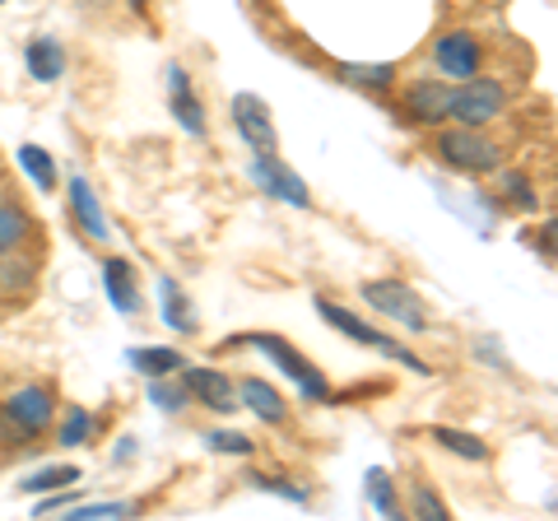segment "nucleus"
Wrapping results in <instances>:
<instances>
[{"label":"nucleus","mask_w":558,"mask_h":521,"mask_svg":"<svg viewBox=\"0 0 558 521\" xmlns=\"http://www.w3.org/2000/svg\"><path fill=\"white\" fill-rule=\"evenodd\" d=\"M252 182L266 191V196H275L279 205H293V210H307L312 205L307 182L279 159V154H252Z\"/></svg>","instance_id":"0eeeda50"},{"label":"nucleus","mask_w":558,"mask_h":521,"mask_svg":"<svg viewBox=\"0 0 558 521\" xmlns=\"http://www.w3.org/2000/svg\"><path fill=\"white\" fill-rule=\"evenodd\" d=\"M33 233V219L20 210V205L0 201V252H20V242Z\"/></svg>","instance_id":"a878e982"},{"label":"nucleus","mask_w":558,"mask_h":521,"mask_svg":"<svg viewBox=\"0 0 558 521\" xmlns=\"http://www.w3.org/2000/svg\"><path fill=\"white\" fill-rule=\"evenodd\" d=\"M400 108H405L410 121L418 126H442L451 112V80H414L400 94Z\"/></svg>","instance_id":"1a4fd4ad"},{"label":"nucleus","mask_w":558,"mask_h":521,"mask_svg":"<svg viewBox=\"0 0 558 521\" xmlns=\"http://www.w3.org/2000/svg\"><path fill=\"white\" fill-rule=\"evenodd\" d=\"M340 75L349 80V84H359V89H368V94H381V89H391L396 84V65H387V61H377V65H340Z\"/></svg>","instance_id":"393cba45"},{"label":"nucleus","mask_w":558,"mask_h":521,"mask_svg":"<svg viewBox=\"0 0 558 521\" xmlns=\"http://www.w3.org/2000/svg\"><path fill=\"white\" fill-rule=\"evenodd\" d=\"M368 498H373V508H377V517H405V512H400L396 484L387 480V471H368Z\"/></svg>","instance_id":"c85d7f7f"},{"label":"nucleus","mask_w":558,"mask_h":521,"mask_svg":"<svg viewBox=\"0 0 558 521\" xmlns=\"http://www.w3.org/2000/svg\"><path fill=\"white\" fill-rule=\"evenodd\" d=\"M238 405L252 410L260 424H284L289 420V401L279 396V387H270L266 377H242L238 381Z\"/></svg>","instance_id":"f8f14e48"},{"label":"nucleus","mask_w":558,"mask_h":521,"mask_svg":"<svg viewBox=\"0 0 558 521\" xmlns=\"http://www.w3.org/2000/svg\"><path fill=\"white\" fill-rule=\"evenodd\" d=\"M317 312L326 317V326H336V331L344 336V340H354V344H368V350H381L391 336L387 331H377L373 322H363V317H354L349 307H340V303H326V299H317Z\"/></svg>","instance_id":"4468645a"},{"label":"nucleus","mask_w":558,"mask_h":521,"mask_svg":"<svg viewBox=\"0 0 558 521\" xmlns=\"http://www.w3.org/2000/svg\"><path fill=\"white\" fill-rule=\"evenodd\" d=\"M433 65H438V75L461 84V80H475L484 71V47L470 28H451L438 38V47H433Z\"/></svg>","instance_id":"423d86ee"},{"label":"nucleus","mask_w":558,"mask_h":521,"mask_svg":"<svg viewBox=\"0 0 558 521\" xmlns=\"http://www.w3.org/2000/svg\"><path fill=\"white\" fill-rule=\"evenodd\" d=\"M80 484V465H43L38 475H28V480H20V489L24 494H51V489H75Z\"/></svg>","instance_id":"b1692460"},{"label":"nucleus","mask_w":558,"mask_h":521,"mask_svg":"<svg viewBox=\"0 0 558 521\" xmlns=\"http://www.w3.org/2000/svg\"><path fill=\"white\" fill-rule=\"evenodd\" d=\"M51 420H57V391L47 381H28L0 405V424H5V433H20V438H38L51 428Z\"/></svg>","instance_id":"7ed1b4c3"},{"label":"nucleus","mask_w":558,"mask_h":521,"mask_svg":"<svg viewBox=\"0 0 558 521\" xmlns=\"http://www.w3.org/2000/svg\"><path fill=\"white\" fill-rule=\"evenodd\" d=\"M168 108H172V117L182 121L186 135H209V117H205L201 98H196V89H191V80H186V71L178 61L168 65Z\"/></svg>","instance_id":"9b49d317"},{"label":"nucleus","mask_w":558,"mask_h":521,"mask_svg":"<svg viewBox=\"0 0 558 521\" xmlns=\"http://www.w3.org/2000/svg\"><path fill=\"white\" fill-rule=\"evenodd\" d=\"M247 344L266 354L279 373H289L293 381H299L303 401H317V405H330V401H336V391H330V381L322 377V368H317V363H312L307 354L293 350L289 340H279V336H270V331H256V336H247Z\"/></svg>","instance_id":"f03ea898"},{"label":"nucleus","mask_w":558,"mask_h":521,"mask_svg":"<svg viewBox=\"0 0 558 521\" xmlns=\"http://www.w3.org/2000/svg\"><path fill=\"white\" fill-rule=\"evenodd\" d=\"M182 381H186V391H191V401H201L205 410H215V414H233L238 410V381L229 373H219V368H182Z\"/></svg>","instance_id":"9d476101"},{"label":"nucleus","mask_w":558,"mask_h":521,"mask_svg":"<svg viewBox=\"0 0 558 521\" xmlns=\"http://www.w3.org/2000/svg\"><path fill=\"white\" fill-rule=\"evenodd\" d=\"M410 517L447 521V517H451V508H447V502H442L438 494H433V489H428V484H414V489H410Z\"/></svg>","instance_id":"7c9ffc66"},{"label":"nucleus","mask_w":558,"mask_h":521,"mask_svg":"<svg viewBox=\"0 0 558 521\" xmlns=\"http://www.w3.org/2000/svg\"><path fill=\"white\" fill-rule=\"evenodd\" d=\"M205 447L219 451V457H242V461H247L252 451H256V443L247 438V433H238V428H215V433H205Z\"/></svg>","instance_id":"cd10ccee"},{"label":"nucleus","mask_w":558,"mask_h":521,"mask_svg":"<svg viewBox=\"0 0 558 521\" xmlns=\"http://www.w3.org/2000/svg\"><path fill=\"white\" fill-rule=\"evenodd\" d=\"M498 191H502V196H508L512 205H521V210H539V191L531 186L526 172H502Z\"/></svg>","instance_id":"c756f323"},{"label":"nucleus","mask_w":558,"mask_h":521,"mask_svg":"<svg viewBox=\"0 0 558 521\" xmlns=\"http://www.w3.org/2000/svg\"><path fill=\"white\" fill-rule=\"evenodd\" d=\"M131 368H140L145 377H172L186 368V354L182 350H168V344H149V350H131Z\"/></svg>","instance_id":"a211bd4d"},{"label":"nucleus","mask_w":558,"mask_h":521,"mask_svg":"<svg viewBox=\"0 0 558 521\" xmlns=\"http://www.w3.org/2000/svg\"><path fill=\"white\" fill-rule=\"evenodd\" d=\"M433 154L451 168V172H470V178H484V172L502 168V145L488 135L484 126H451L438 131L433 141Z\"/></svg>","instance_id":"f257e3e1"},{"label":"nucleus","mask_w":558,"mask_h":521,"mask_svg":"<svg viewBox=\"0 0 558 521\" xmlns=\"http://www.w3.org/2000/svg\"><path fill=\"white\" fill-rule=\"evenodd\" d=\"M61 517H65V521H112V517H140V502H135V498H131V502H126V498H117V502H102V498H98V502H94V498H89V502H80V498H75Z\"/></svg>","instance_id":"6ab92c4d"},{"label":"nucleus","mask_w":558,"mask_h":521,"mask_svg":"<svg viewBox=\"0 0 558 521\" xmlns=\"http://www.w3.org/2000/svg\"><path fill=\"white\" fill-rule=\"evenodd\" d=\"M24 65H28V75L38 84H57L65 75V51H61L57 38H33L24 47Z\"/></svg>","instance_id":"dca6fc26"},{"label":"nucleus","mask_w":558,"mask_h":521,"mask_svg":"<svg viewBox=\"0 0 558 521\" xmlns=\"http://www.w3.org/2000/svg\"><path fill=\"white\" fill-rule=\"evenodd\" d=\"M126 457H135V438H121V447H117V461H126Z\"/></svg>","instance_id":"473e14b6"},{"label":"nucleus","mask_w":558,"mask_h":521,"mask_svg":"<svg viewBox=\"0 0 558 521\" xmlns=\"http://www.w3.org/2000/svg\"><path fill=\"white\" fill-rule=\"evenodd\" d=\"M256 489H266V494H279V498H289V502H307V489H293V484L284 480H275V475H247Z\"/></svg>","instance_id":"2f4dec72"},{"label":"nucleus","mask_w":558,"mask_h":521,"mask_svg":"<svg viewBox=\"0 0 558 521\" xmlns=\"http://www.w3.org/2000/svg\"><path fill=\"white\" fill-rule=\"evenodd\" d=\"M502 108H508V89H502L498 80H461L451 84V112L447 121H457V126H488V121H498Z\"/></svg>","instance_id":"20e7f679"},{"label":"nucleus","mask_w":558,"mask_h":521,"mask_svg":"<svg viewBox=\"0 0 558 521\" xmlns=\"http://www.w3.org/2000/svg\"><path fill=\"white\" fill-rule=\"evenodd\" d=\"M102 289H108V299L117 312H140V289H135V270H131V260H121V256H108V266H102Z\"/></svg>","instance_id":"2eb2a0df"},{"label":"nucleus","mask_w":558,"mask_h":521,"mask_svg":"<svg viewBox=\"0 0 558 521\" xmlns=\"http://www.w3.org/2000/svg\"><path fill=\"white\" fill-rule=\"evenodd\" d=\"M233 121L242 131V145H252V154H279V131L270 121L266 98L256 94H233Z\"/></svg>","instance_id":"6e6552de"},{"label":"nucleus","mask_w":558,"mask_h":521,"mask_svg":"<svg viewBox=\"0 0 558 521\" xmlns=\"http://www.w3.org/2000/svg\"><path fill=\"white\" fill-rule=\"evenodd\" d=\"M33 280H38V266L28 256L0 252V293H28Z\"/></svg>","instance_id":"5701e85b"},{"label":"nucleus","mask_w":558,"mask_h":521,"mask_svg":"<svg viewBox=\"0 0 558 521\" xmlns=\"http://www.w3.org/2000/svg\"><path fill=\"white\" fill-rule=\"evenodd\" d=\"M149 401L159 405L163 414H182L191 405L186 381H168V377H149Z\"/></svg>","instance_id":"bb28decb"},{"label":"nucleus","mask_w":558,"mask_h":521,"mask_svg":"<svg viewBox=\"0 0 558 521\" xmlns=\"http://www.w3.org/2000/svg\"><path fill=\"white\" fill-rule=\"evenodd\" d=\"M94 433H98V420L84 405H65L61 414V424H57V443L61 447H84V443H94Z\"/></svg>","instance_id":"412c9836"},{"label":"nucleus","mask_w":558,"mask_h":521,"mask_svg":"<svg viewBox=\"0 0 558 521\" xmlns=\"http://www.w3.org/2000/svg\"><path fill=\"white\" fill-rule=\"evenodd\" d=\"M20 168L38 191H57V159L43 145H20Z\"/></svg>","instance_id":"4be33fe9"},{"label":"nucleus","mask_w":558,"mask_h":521,"mask_svg":"<svg viewBox=\"0 0 558 521\" xmlns=\"http://www.w3.org/2000/svg\"><path fill=\"white\" fill-rule=\"evenodd\" d=\"M131 10H135V14H145V10H149V0H131Z\"/></svg>","instance_id":"72a5a7b5"},{"label":"nucleus","mask_w":558,"mask_h":521,"mask_svg":"<svg viewBox=\"0 0 558 521\" xmlns=\"http://www.w3.org/2000/svg\"><path fill=\"white\" fill-rule=\"evenodd\" d=\"M65 196H70V219L80 223V233L84 238H94V242H108V219H102V205L94 196V186L84 182V178H70L65 182Z\"/></svg>","instance_id":"ddd939ff"},{"label":"nucleus","mask_w":558,"mask_h":521,"mask_svg":"<svg viewBox=\"0 0 558 521\" xmlns=\"http://www.w3.org/2000/svg\"><path fill=\"white\" fill-rule=\"evenodd\" d=\"M0 5H5V0H0Z\"/></svg>","instance_id":"f704fd0d"},{"label":"nucleus","mask_w":558,"mask_h":521,"mask_svg":"<svg viewBox=\"0 0 558 521\" xmlns=\"http://www.w3.org/2000/svg\"><path fill=\"white\" fill-rule=\"evenodd\" d=\"M359 293H363V303H368L373 312L391 317L396 326H405L410 336H424V331H428V312H424L418 293H414L405 280H368Z\"/></svg>","instance_id":"39448f33"},{"label":"nucleus","mask_w":558,"mask_h":521,"mask_svg":"<svg viewBox=\"0 0 558 521\" xmlns=\"http://www.w3.org/2000/svg\"><path fill=\"white\" fill-rule=\"evenodd\" d=\"M433 443H438L442 451H451V457H465V461H488V443H480L475 433H465V428H447V424H438L428 433Z\"/></svg>","instance_id":"aec40b11"},{"label":"nucleus","mask_w":558,"mask_h":521,"mask_svg":"<svg viewBox=\"0 0 558 521\" xmlns=\"http://www.w3.org/2000/svg\"><path fill=\"white\" fill-rule=\"evenodd\" d=\"M159 293H163V322L168 331H182V336H196V307H191V293L178 284V280H159Z\"/></svg>","instance_id":"f3484780"}]
</instances>
